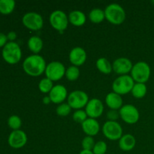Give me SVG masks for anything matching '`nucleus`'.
Returning <instances> with one entry per match:
<instances>
[{
    "label": "nucleus",
    "instance_id": "f257e3e1",
    "mask_svg": "<svg viewBox=\"0 0 154 154\" xmlns=\"http://www.w3.org/2000/svg\"><path fill=\"white\" fill-rule=\"evenodd\" d=\"M47 64L45 59L38 54L29 56L23 63V69L28 75L38 77L45 72Z\"/></svg>",
    "mask_w": 154,
    "mask_h": 154
},
{
    "label": "nucleus",
    "instance_id": "f03ea898",
    "mask_svg": "<svg viewBox=\"0 0 154 154\" xmlns=\"http://www.w3.org/2000/svg\"><path fill=\"white\" fill-rule=\"evenodd\" d=\"M105 19L114 25H120L126 20V11L120 5L112 3L105 9Z\"/></svg>",
    "mask_w": 154,
    "mask_h": 154
},
{
    "label": "nucleus",
    "instance_id": "7ed1b4c3",
    "mask_svg": "<svg viewBox=\"0 0 154 154\" xmlns=\"http://www.w3.org/2000/svg\"><path fill=\"white\" fill-rule=\"evenodd\" d=\"M2 57L6 63L16 64L19 63L22 57V52L19 45L16 42H8L2 49Z\"/></svg>",
    "mask_w": 154,
    "mask_h": 154
},
{
    "label": "nucleus",
    "instance_id": "20e7f679",
    "mask_svg": "<svg viewBox=\"0 0 154 154\" xmlns=\"http://www.w3.org/2000/svg\"><path fill=\"white\" fill-rule=\"evenodd\" d=\"M150 67L145 62H138L133 65L132 71H131V77L134 81L136 83H142L145 84L150 79Z\"/></svg>",
    "mask_w": 154,
    "mask_h": 154
},
{
    "label": "nucleus",
    "instance_id": "39448f33",
    "mask_svg": "<svg viewBox=\"0 0 154 154\" xmlns=\"http://www.w3.org/2000/svg\"><path fill=\"white\" fill-rule=\"evenodd\" d=\"M135 81L131 75H120L116 78L112 84V89L114 93L119 95H125L132 91Z\"/></svg>",
    "mask_w": 154,
    "mask_h": 154
},
{
    "label": "nucleus",
    "instance_id": "423d86ee",
    "mask_svg": "<svg viewBox=\"0 0 154 154\" xmlns=\"http://www.w3.org/2000/svg\"><path fill=\"white\" fill-rule=\"evenodd\" d=\"M66 68L63 63L58 61H53L47 65L45 73L47 78L54 82L61 80L66 75Z\"/></svg>",
    "mask_w": 154,
    "mask_h": 154
},
{
    "label": "nucleus",
    "instance_id": "0eeeda50",
    "mask_svg": "<svg viewBox=\"0 0 154 154\" xmlns=\"http://www.w3.org/2000/svg\"><path fill=\"white\" fill-rule=\"evenodd\" d=\"M49 20L51 26L59 32H63L66 29L69 23L66 14L60 10L54 11L50 15Z\"/></svg>",
    "mask_w": 154,
    "mask_h": 154
},
{
    "label": "nucleus",
    "instance_id": "6e6552de",
    "mask_svg": "<svg viewBox=\"0 0 154 154\" xmlns=\"http://www.w3.org/2000/svg\"><path fill=\"white\" fill-rule=\"evenodd\" d=\"M102 132L108 139L111 141L120 140L123 136V129L120 123L117 121H109L108 120L104 123L102 126Z\"/></svg>",
    "mask_w": 154,
    "mask_h": 154
},
{
    "label": "nucleus",
    "instance_id": "1a4fd4ad",
    "mask_svg": "<svg viewBox=\"0 0 154 154\" xmlns=\"http://www.w3.org/2000/svg\"><path fill=\"white\" fill-rule=\"evenodd\" d=\"M88 102V95L82 90H75L68 96V104L75 110H80L86 107Z\"/></svg>",
    "mask_w": 154,
    "mask_h": 154
},
{
    "label": "nucleus",
    "instance_id": "9d476101",
    "mask_svg": "<svg viewBox=\"0 0 154 154\" xmlns=\"http://www.w3.org/2000/svg\"><path fill=\"white\" fill-rule=\"evenodd\" d=\"M22 22L27 29L32 31L40 30L44 25L43 17L42 15L34 11L25 14L23 17Z\"/></svg>",
    "mask_w": 154,
    "mask_h": 154
},
{
    "label": "nucleus",
    "instance_id": "9b49d317",
    "mask_svg": "<svg viewBox=\"0 0 154 154\" xmlns=\"http://www.w3.org/2000/svg\"><path fill=\"white\" fill-rule=\"evenodd\" d=\"M119 113L122 120L128 124H135L139 120V111L132 105H123Z\"/></svg>",
    "mask_w": 154,
    "mask_h": 154
},
{
    "label": "nucleus",
    "instance_id": "f8f14e48",
    "mask_svg": "<svg viewBox=\"0 0 154 154\" xmlns=\"http://www.w3.org/2000/svg\"><path fill=\"white\" fill-rule=\"evenodd\" d=\"M85 111L89 118L96 119L102 116L104 111V105L99 99H92L89 100L85 107Z\"/></svg>",
    "mask_w": 154,
    "mask_h": 154
},
{
    "label": "nucleus",
    "instance_id": "ddd939ff",
    "mask_svg": "<svg viewBox=\"0 0 154 154\" xmlns=\"http://www.w3.org/2000/svg\"><path fill=\"white\" fill-rule=\"evenodd\" d=\"M133 64L129 59L126 57H120L114 60L112 64L113 70L114 72L120 75H126L131 72Z\"/></svg>",
    "mask_w": 154,
    "mask_h": 154
},
{
    "label": "nucleus",
    "instance_id": "4468645a",
    "mask_svg": "<svg viewBox=\"0 0 154 154\" xmlns=\"http://www.w3.org/2000/svg\"><path fill=\"white\" fill-rule=\"evenodd\" d=\"M27 142V135L22 130H14L8 137V144L11 147L19 149L24 147Z\"/></svg>",
    "mask_w": 154,
    "mask_h": 154
},
{
    "label": "nucleus",
    "instance_id": "2eb2a0df",
    "mask_svg": "<svg viewBox=\"0 0 154 154\" xmlns=\"http://www.w3.org/2000/svg\"><path fill=\"white\" fill-rule=\"evenodd\" d=\"M49 97L51 102L55 104H62L66 98H68V92L66 87L61 84L54 86L51 91L49 93Z\"/></svg>",
    "mask_w": 154,
    "mask_h": 154
},
{
    "label": "nucleus",
    "instance_id": "dca6fc26",
    "mask_svg": "<svg viewBox=\"0 0 154 154\" xmlns=\"http://www.w3.org/2000/svg\"><path fill=\"white\" fill-rule=\"evenodd\" d=\"M69 61L72 66H82L87 60V53L84 48L81 47H75L69 53Z\"/></svg>",
    "mask_w": 154,
    "mask_h": 154
},
{
    "label": "nucleus",
    "instance_id": "f3484780",
    "mask_svg": "<svg viewBox=\"0 0 154 154\" xmlns=\"http://www.w3.org/2000/svg\"><path fill=\"white\" fill-rule=\"evenodd\" d=\"M84 133L88 136L93 137L97 135L100 130V125L96 119L87 118L81 124Z\"/></svg>",
    "mask_w": 154,
    "mask_h": 154
},
{
    "label": "nucleus",
    "instance_id": "a211bd4d",
    "mask_svg": "<svg viewBox=\"0 0 154 154\" xmlns=\"http://www.w3.org/2000/svg\"><path fill=\"white\" fill-rule=\"evenodd\" d=\"M105 103L111 110H118L123 106V99L120 95L112 92L109 93L106 96Z\"/></svg>",
    "mask_w": 154,
    "mask_h": 154
},
{
    "label": "nucleus",
    "instance_id": "6ab92c4d",
    "mask_svg": "<svg viewBox=\"0 0 154 154\" xmlns=\"http://www.w3.org/2000/svg\"><path fill=\"white\" fill-rule=\"evenodd\" d=\"M135 144L136 140L131 134H126L119 140V147L123 151H130L135 147Z\"/></svg>",
    "mask_w": 154,
    "mask_h": 154
},
{
    "label": "nucleus",
    "instance_id": "aec40b11",
    "mask_svg": "<svg viewBox=\"0 0 154 154\" xmlns=\"http://www.w3.org/2000/svg\"><path fill=\"white\" fill-rule=\"evenodd\" d=\"M69 23L75 26H81L84 25L87 21L85 14L79 10H75L70 12L68 16Z\"/></svg>",
    "mask_w": 154,
    "mask_h": 154
},
{
    "label": "nucleus",
    "instance_id": "412c9836",
    "mask_svg": "<svg viewBox=\"0 0 154 154\" xmlns=\"http://www.w3.org/2000/svg\"><path fill=\"white\" fill-rule=\"evenodd\" d=\"M28 48L34 54H38L43 48V41L38 36H32L27 42Z\"/></svg>",
    "mask_w": 154,
    "mask_h": 154
},
{
    "label": "nucleus",
    "instance_id": "4be33fe9",
    "mask_svg": "<svg viewBox=\"0 0 154 154\" xmlns=\"http://www.w3.org/2000/svg\"><path fill=\"white\" fill-rule=\"evenodd\" d=\"M96 65L98 70L105 75H109L113 70L112 65L105 57H101V58L98 59Z\"/></svg>",
    "mask_w": 154,
    "mask_h": 154
},
{
    "label": "nucleus",
    "instance_id": "5701e85b",
    "mask_svg": "<svg viewBox=\"0 0 154 154\" xmlns=\"http://www.w3.org/2000/svg\"><path fill=\"white\" fill-rule=\"evenodd\" d=\"M89 18L93 23H100L105 19V11L100 8H93L89 14Z\"/></svg>",
    "mask_w": 154,
    "mask_h": 154
},
{
    "label": "nucleus",
    "instance_id": "b1692460",
    "mask_svg": "<svg viewBox=\"0 0 154 154\" xmlns=\"http://www.w3.org/2000/svg\"><path fill=\"white\" fill-rule=\"evenodd\" d=\"M147 88L145 84L142 83H135L132 90V94L136 99H142L147 94Z\"/></svg>",
    "mask_w": 154,
    "mask_h": 154
},
{
    "label": "nucleus",
    "instance_id": "393cba45",
    "mask_svg": "<svg viewBox=\"0 0 154 154\" xmlns=\"http://www.w3.org/2000/svg\"><path fill=\"white\" fill-rule=\"evenodd\" d=\"M14 0H0V13L2 14H9L12 13L15 8Z\"/></svg>",
    "mask_w": 154,
    "mask_h": 154
},
{
    "label": "nucleus",
    "instance_id": "a878e982",
    "mask_svg": "<svg viewBox=\"0 0 154 154\" xmlns=\"http://www.w3.org/2000/svg\"><path fill=\"white\" fill-rule=\"evenodd\" d=\"M66 77L69 81H75L78 79L80 76V70L78 67L75 66H71L66 69Z\"/></svg>",
    "mask_w": 154,
    "mask_h": 154
},
{
    "label": "nucleus",
    "instance_id": "bb28decb",
    "mask_svg": "<svg viewBox=\"0 0 154 154\" xmlns=\"http://www.w3.org/2000/svg\"><path fill=\"white\" fill-rule=\"evenodd\" d=\"M54 87L53 81L48 78H43L40 81L38 84V89L42 93H49Z\"/></svg>",
    "mask_w": 154,
    "mask_h": 154
},
{
    "label": "nucleus",
    "instance_id": "cd10ccee",
    "mask_svg": "<svg viewBox=\"0 0 154 154\" xmlns=\"http://www.w3.org/2000/svg\"><path fill=\"white\" fill-rule=\"evenodd\" d=\"M71 111H72V108L68 103L60 104L56 109L57 115L60 117H66L70 114Z\"/></svg>",
    "mask_w": 154,
    "mask_h": 154
},
{
    "label": "nucleus",
    "instance_id": "c85d7f7f",
    "mask_svg": "<svg viewBox=\"0 0 154 154\" xmlns=\"http://www.w3.org/2000/svg\"><path fill=\"white\" fill-rule=\"evenodd\" d=\"M8 123L10 128H11L14 130H19L22 125V121L21 119L17 115L11 116L8 120Z\"/></svg>",
    "mask_w": 154,
    "mask_h": 154
},
{
    "label": "nucleus",
    "instance_id": "c756f323",
    "mask_svg": "<svg viewBox=\"0 0 154 154\" xmlns=\"http://www.w3.org/2000/svg\"><path fill=\"white\" fill-rule=\"evenodd\" d=\"M87 117L88 116H87L86 111L82 109L76 110V111L72 115V118H73L74 121L78 123H81V124L88 118Z\"/></svg>",
    "mask_w": 154,
    "mask_h": 154
},
{
    "label": "nucleus",
    "instance_id": "7c9ffc66",
    "mask_svg": "<svg viewBox=\"0 0 154 154\" xmlns=\"http://www.w3.org/2000/svg\"><path fill=\"white\" fill-rule=\"evenodd\" d=\"M107 150H108V146L106 143L103 141H100L96 143L92 151L94 154H105Z\"/></svg>",
    "mask_w": 154,
    "mask_h": 154
},
{
    "label": "nucleus",
    "instance_id": "2f4dec72",
    "mask_svg": "<svg viewBox=\"0 0 154 154\" xmlns=\"http://www.w3.org/2000/svg\"><path fill=\"white\" fill-rule=\"evenodd\" d=\"M95 144H96V143H95V141L93 137L88 136V135H87L82 140V142H81L83 150H93Z\"/></svg>",
    "mask_w": 154,
    "mask_h": 154
},
{
    "label": "nucleus",
    "instance_id": "473e14b6",
    "mask_svg": "<svg viewBox=\"0 0 154 154\" xmlns=\"http://www.w3.org/2000/svg\"><path fill=\"white\" fill-rule=\"evenodd\" d=\"M120 117V113L117 110H110L107 113V118L109 121H116Z\"/></svg>",
    "mask_w": 154,
    "mask_h": 154
},
{
    "label": "nucleus",
    "instance_id": "72a5a7b5",
    "mask_svg": "<svg viewBox=\"0 0 154 154\" xmlns=\"http://www.w3.org/2000/svg\"><path fill=\"white\" fill-rule=\"evenodd\" d=\"M7 41H8L7 35H5L3 34V33L0 32V48L5 46L6 44L8 43Z\"/></svg>",
    "mask_w": 154,
    "mask_h": 154
},
{
    "label": "nucleus",
    "instance_id": "f704fd0d",
    "mask_svg": "<svg viewBox=\"0 0 154 154\" xmlns=\"http://www.w3.org/2000/svg\"><path fill=\"white\" fill-rule=\"evenodd\" d=\"M7 38L8 40L11 41V42H13V41L15 40L17 38L16 32H10L7 35Z\"/></svg>",
    "mask_w": 154,
    "mask_h": 154
},
{
    "label": "nucleus",
    "instance_id": "c9c22d12",
    "mask_svg": "<svg viewBox=\"0 0 154 154\" xmlns=\"http://www.w3.org/2000/svg\"><path fill=\"white\" fill-rule=\"evenodd\" d=\"M43 102H44V104H45V105H48V104H50L51 102H51V98H50L49 96H45V97L44 98Z\"/></svg>",
    "mask_w": 154,
    "mask_h": 154
},
{
    "label": "nucleus",
    "instance_id": "e433bc0d",
    "mask_svg": "<svg viewBox=\"0 0 154 154\" xmlns=\"http://www.w3.org/2000/svg\"><path fill=\"white\" fill-rule=\"evenodd\" d=\"M79 154H94L92 150H83L80 152Z\"/></svg>",
    "mask_w": 154,
    "mask_h": 154
},
{
    "label": "nucleus",
    "instance_id": "4c0bfd02",
    "mask_svg": "<svg viewBox=\"0 0 154 154\" xmlns=\"http://www.w3.org/2000/svg\"><path fill=\"white\" fill-rule=\"evenodd\" d=\"M152 3H153V4L154 5V1H153V2H152Z\"/></svg>",
    "mask_w": 154,
    "mask_h": 154
}]
</instances>
